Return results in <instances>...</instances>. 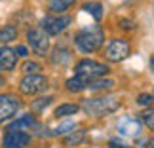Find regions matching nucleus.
<instances>
[{
    "instance_id": "nucleus-1",
    "label": "nucleus",
    "mask_w": 154,
    "mask_h": 148,
    "mask_svg": "<svg viewBox=\"0 0 154 148\" xmlns=\"http://www.w3.org/2000/svg\"><path fill=\"white\" fill-rule=\"evenodd\" d=\"M103 42H105V32H103L101 25L86 27V29H82V31H78L76 36H74V44L82 53L97 51L103 46Z\"/></svg>"
},
{
    "instance_id": "nucleus-2",
    "label": "nucleus",
    "mask_w": 154,
    "mask_h": 148,
    "mask_svg": "<svg viewBox=\"0 0 154 148\" xmlns=\"http://www.w3.org/2000/svg\"><path fill=\"white\" fill-rule=\"evenodd\" d=\"M118 106H120V103L114 97H93L82 103L84 112L90 116H109L118 110Z\"/></svg>"
},
{
    "instance_id": "nucleus-3",
    "label": "nucleus",
    "mask_w": 154,
    "mask_h": 148,
    "mask_svg": "<svg viewBox=\"0 0 154 148\" xmlns=\"http://www.w3.org/2000/svg\"><path fill=\"white\" fill-rule=\"evenodd\" d=\"M76 74L78 76H84L88 80H93V78H99V76H105L109 72V67L103 63H97L93 59H82V61L76 63Z\"/></svg>"
},
{
    "instance_id": "nucleus-4",
    "label": "nucleus",
    "mask_w": 154,
    "mask_h": 148,
    "mask_svg": "<svg viewBox=\"0 0 154 148\" xmlns=\"http://www.w3.org/2000/svg\"><path fill=\"white\" fill-rule=\"evenodd\" d=\"M27 40H29V46L34 50L36 55H46V53H48V50H50V36L42 31V27L29 29Z\"/></svg>"
},
{
    "instance_id": "nucleus-5",
    "label": "nucleus",
    "mask_w": 154,
    "mask_h": 148,
    "mask_svg": "<svg viewBox=\"0 0 154 148\" xmlns=\"http://www.w3.org/2000/svg\"><path fill=\"white\" fill-rule=\"evenodd\" d=\"M46 87H48V80L42 74H27L25 78L19 82V89L25 95H36V93H42Z\"/></svg>"
},
{
    "instance_id": "nucleus-6",
    "label": "nucleus",
    "mask_w": 154,
    "mask_h": 148,
    "mask_svg": "<svg viewBox=\"0 0 154 148\" xmlns=\"http://www.w3.org/2000/svg\"><path fill=\"white\" fill-rule=\"evenodd\" d=\"M129 53H131V46H129L126 40H110L109 46H106V50H105V55L109 61L112 63H120L124 61Z\"/></svg>"
},
{
    "instance_id": "nucleus-7",
    "label": "nucleus",
    "mask_w": 154,
    "mask_h": 148,
    "mask_svg": "<svg viewBox=\"0 0 154 148\" xmlns=\"http://www.w3.org/2000/svg\"><path fill=\"white\" fill-rule=\"evenodd\" d=\"M70 25V15H48L42 19V31L48 34H59Z\"/></svg>"
},
{
    "instance_id": "nucleus-8",
    "label": "nucleus",
    "mask_w": 154,
    "mask_h": 148,
    "mask_svg": "<svg viewBox=\"0 0 154 148\" xmlns=\"http://www.w3.org/2000/svg\"><path fill=\"white\" fill-rule=\"evenodd\" d=\"M116 129L118 133L124 135V137H137V135H141V122L137 120V118L133 116H122L120 120H118L116 123Z\"/></svg>"
},
{
    "instance_id": "nucleus-9",
    "label": "nucleus",
    "mask_w": 154,
    "mask_h": 148,
    "mask_svg": "<svg viewBox=\"0 0 154 148\" xmlns=\"http://www.w3.org/2000/svg\"><path fill=\"white\" fill-rule=\"evenodd\" d=\"M19 99H15L14 95L6 93V95H0V122H6L10 118L15 116V112L19 110Z\"/></svg>"
},
{
    "instance_id": "nucleus-10",
    "label": "nucleus",
    "mask_w": 154,
    "mask_h": 148,
    "mask_svg": "<svg viewBox=\"0 0 154 148\" xmlns=\"http://www.w3.org/2000/svg\"><path fill=\"white\" fill-rule=\"evenodd\" d=\"M29 143H31V137L25 131H6L2 144L4 148H25Z\"/></svg>"
},
{
    "instance_id": "nucleus-11",
    "label": "nucleus",
    "mask_w": 154,
    "mask_h": 148,
    "mask_svg": "<svg viewBox=\"0 0 154 148\" xmlns=\"http://www.w3.org/2000/svg\"><path fill=\"white\" fill-rule=\"evenodd\" d=\"M15 63H17L15 50L8 48V46H2L0 48V70H14Z\"/></svg>"
},
{
    "instance_id": "nucleus-12",
    "label": "nucleus",
    "mask_w": 154,
    "mask_h": 148,
    "mask_svg": "<svg viewBox=\"0 0 154 148\" xmlns=\"http://www.w3.org/2000/svg\"><path fill=\"white\" fill-rule=\"evenodd\" d=\"M36 127V118H34L32 114H25L21 116L19 120H15L14 123H10V131H23V129H32Z\"/></svg>"
},
{
    "instance_id": "nucleus-13",
    "label": "nucleus",
    "mask_w": 154,
    "mask_h": 148,
    "mask_svg": "<svg viewBox=\"0 0 154 148\" xmlns=\"http://www.w3.org/2000/svg\"><path fill=\"white\" fill-rule=\"evenodd\" d=\"M90 84H91V80L76 74V76L67 80V89L69 91H82V89H86V87H90Z\"/></svg>"
},
{
    "instance_id": "nucleus-14",
    "label": "nucleus",
    "mask_w": 154,
    "mask_h": 148,
    "mask_svg": "<svg viewBox=\"0 0 154 148\" xmlns=\"http://www.w3.org/2000/svg\"><path fill=\"white\" fill-rule=\"evenodd\" d=\"M70 61V51L67 48H63V46H57L55 50L51 53V63L55 65H67Z\"/></svg>"
},
{
    "instance_id": "nucleus-15",
    "label": "nucleus",
    "mask_w": 154,
    "mask_h": 148,
    "mask_svg": "<svg viewBox=\"0 0 154 148\" xmlns=\"http://www.w3.org/2000/svg\"><path fill=\"white\" fill-rule=\"evenodd\" d=\"M17 38V29L14 25H6L0 29V44H8Z\"/></svg>"
},
{
    "instance_id": "nucleus-16",
    "label": "nucleus",
    "mask_w": 154,
    "mask_h": 148,
    "mask_svg": "<svg viewBox=\"0 0 154 148\" xmlns=\"http://www.w3.org/2000/svg\"><path fill=\"white\" fill-rule=\"evenodd\" d=\"M74 2H76V0H51V2H50V10L53 11V14H63V11H67Z\"/></svg>"
},
{
    "instance_id": "nucleus-17",
    "label": "nucleus",
    "mask_w": 154,
    "mask_h": 148,
    "mask_svg": "<svg viewBox=\"0 0 154 148\" xmlns=\"http://www.w3.org/2000/svg\"><path fill=\"white\" fill-rule=\"evenodd\" d=\"M84 137H86V131H84V129H74V131H70L67 137H65V144H69V146L80 144L82 140H84Z\"/></svg>"
},
{
    "instance_id": "nucleus-18",
    "label": "nucleus",
    "mask_w": 154,
    "mask_h": 148,
    "mask_svg": "<svg viewBox=\"0 0 154 148\" xmlns=\"http://www.w3.org/2000/svg\"><path fill=\"white\" fill-rule=\"evenodd\" d=\"M82 10L88 11V14H91L93 19H101L103 17V6L99 2H86L84 6H82Z\"/></svg>"
},
{
    "instance_id": "nucleus-19",
    "label": "nucleus",
    "mask_w": 154,
    "mask_h": 148,
    "mask_svg": "<svg viewBox=\"0 0 154 148\" xmlns=\"http://www.w3.org/2000/svg\"><path fill=\"white\" fill-rule=\"evenodd\" d=\"M78 108H80L78 104H70V103L61 104V106H57V108H55V116H57V118L72 116V114H76V112H78Z\"/></svg>"
},
{
    "instance_id": "nucleus-20",
    "label": "nucleus",
    "mask_w": 154,
    "mask_h": 148,
    "mask_svg": "<svg viewBox=\"0 0 154 148\" xmlns=\"http://www.w3.org/2000/svg\"><path fill=\"white\" fill-rule=\"evenodd\" d=\"M74 127H76V123L70 122V120H67V122H63L61 125H57L55 129H53L51 135H65V133H70V131H74Z\"/></svg>"
},
{
    "instance_id": "nucleus-21",
    "label": "nucleus",
    "mask_w": 154,
    "mask_h": 148,
    "mask_svg": "<svg viewBox=\"0 0 154 148\" xmlns=\"http://www.w3.org/2000/svg\"><path fill=\"white\" fill-rule=\"evenodd\" d=\"M112 84H114L112 80H95L90 84V89H109L112 87Z\"/></svg>"
},
{
    "instance_id": "nucleus-22",
    "label": "nucleus",
    "mask_w": 154,
    "mask_h": 148,
    "mask_svg": "<svg viewBox=\"0 0 154 148\" xmlns=\"http://www.w3.org/2000/svg\"><path fill=\"white\" fill-rule=\"evenodd\" d=\"M141 120H143V122L146 123V127H149L150 131H154V112L145 110L143 114H141Z\"/></svg>"
},
{
    "instance_id": "nucleus-23",
    "label": "nucleus",
    "mask_w": 154,
    "mask_h": 148,
    "mask_svg": "<svg viewBox=\"0 0 154 148\" xmlns=\"http://www.w3.org/2000/svg\"><path fill=\"white\" fill-rule=\"evenodd\" d=\"M23 70H25L27 74H38L40 65L34 63V61H25V65H23Z\"/></svg>"
},
{
    "instance_id": "nucleus-24",
    "label": "nucleus",
    "mask_w": 154,
    "mask_h": 148,
    "mask_svg": "<svg viewBox=\"0 0 154 148\" xmlns=\"http://www.w3.org/2000/svg\"><path fill=\"white\" fill-rule=\"evenodd\" d=\"M51 101H53V97H42V99L34 101V103H32V110H42V108H46Z\"/></svg>"
},
{
    "instance_id": "nucleus-25",
    "label": "nucleus",
    "mask_w": 154,
    "mask_h": 148,
    "mask_svg": "<svg viewBox=\"0 0 154 148\" xmlns=\"http://www.w3.org/2000/svg\"><path fill=\"white\" fill-rule=\"evenodd\" d=\"M137 103L141 106H150L154 103V95H150V93H141V95L137 97Z\"/></svg>"
},
{
    "instance_id": "nucleus-26",
    "label": "nucleus",
    "mask_w": 154,
    "mask_h": 148,
    "mask_svg": "<svg viewBox=\"0 0 154 148\" xmlns=\"http://www.w3.org/2000/svg\"><path fill=\"white\" fill-rule=\"evenodd\" d=\"M120 29H124V31H133L135 23L129 21V19H120Z\"/></svg>"
},
{
    "instance_id": "nucleus-27",
    "label": "nucleus",
    "mask_w": 154,
    "mask_h": 148,
    "mask_svg": "<svg viewBox=\"0 0 154 148\" xmlns=\"http://www.w3.org/2000/svg\"><path fill=\"white\" fill-rule=\"evenodd\" d=\"M15 55L17 57H27L29 55V50L25 48V46H17V48H15Z\"/></svg>"
},
{
    "instance_id": "nucleus-28",
    "label": "nucleus",
    "mask_w": 154,
    "mask_h": 148,
    "mask_svg": "<svg viewBox=\"0 0 154 148\" xmlns=\"http://www.w3.org/2000/svg\"><path fill=\"white\" fill-rule=\"evenodd\" d=\"M109 148H133V146H129V144H124V143H118V140L112 139L110 143H109Z\"/></svg>"
},
{
    "instance_id": "nucleus-29",
    "label": "nucleus",
    "mask_w": 154,
    "mask_h": 148,
    "mask_svg": "<svg viewBox=\"0 0 154 148\" xmlns=\"http://www.w3.org/2000/svg\"><path fill=\"white\" fill-rule=\"evenodd\" d=\"M141 148H154V137L143 140V146H141Z\"/></svg>"
},
{
    "instance_id": "nucleus-30",
    "label": "nucleus",
    "mask_w": 154,
    "mask_h": 148,
    "mask_svg": "<svg viewBox=\"0 0 154 148\" xmlns=\"http://www.w3.org/2000/svg\"><path fill=\"white\" fill-rule=\"evenodd\" d=\"M150 68H152V72H154V55L150 57Z\"/></svg>"
},
{
    "instance_id": "nucleus-31",
    "label": "nucleus",
    "mask_w": 154,
    "mask_h": 148,
    "mask_svg": "<svg viewBox=\"0 0 154 148\" xmlns=\"http://www.w3.org/2000/svg\"><path fill=\"white\" fill-rule=\"evenodd\" d=\"M0 86H2V78H0Z\"/></svg>"
}]
</instances>
